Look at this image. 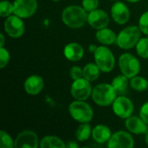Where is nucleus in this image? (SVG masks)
<instances>
[{
  "label": "nucleus",
  "instance_id": "7c9ffc66",
  "mask_svg": "<svg viewBox=\"0 0 148 148\" xmlns=\"http://www.w3.org/2000/svg\"><path fill=\"white\" fill-rule=\"evenodd\" d=\"M70 77L75 81L83 77V69L79 66H73L69 71Z\"/></svg>",
  "mask_w": 148,
  "mask_h": 148
},
{
  "label": "nucleus",
  "instance_id": "9d476101",
  "mask_svg": "<svg viewBox=\"0 0 148 148\" xmlns=\"http://www.w3.org/2000/svg\"><path fill=\"white\" fill-rule=\"evenodd\" d=\"M13 6V14L21 18H29L37 10V0H15Z\"/></svg>",
  "mask_w": 148,
  "mask_h": 148
},
{
  "label": "nucleus",
  "instance_id": "f03ea898",
  "mask_svg": "<svg viewBox=\"0 0 148 148\" xmlns=\"http://www.w3.org/2000/svg\"><path fill=\"white\" fill-rule=\"evenodd\" d=\"M91 96L95 104L101 107H108L116 99L117 92L112 84L100 83L93 88Z\"/></svg>",
  "mask_w": 148,
  "mask_h": 148
},
{
  "label": "nucleus",
  "instance_id": "a211bd4d",
  "mask_svg": "<svg viewBox=\"0 0 148 148\" xmlns=\"http://www.w3.org/2000/svg\"><path fill=\"white\" fill-rule=\"evenodd\" d=\"M112 136L110 128L106 125H97L93 128L92 137L94 140L97 143L103 144L109 140Z\"/></svg>",
  "mask_w": 148,
  "mask_h": 148
},
{
  "label": "nucleus",
  "instance_id": "c85d7f7f",
  "mask_svg": "<svg viewBox=\"0 0 148 148\" xmlns=\"http://www.w3.org/2000/svg\"><path fill=\"white\" fill-rule=\"evenodd\" d=\"M139 27L143 34L148 36V10L144 12L140 17Z\"/></svg>",
  "mask_w": 148,
  "mask_h": 148
},
{
  "label": "nucleus",
  "instance_id": "e433bc0d",
  "mask_svg": "<svg viewBox=\"0 0 148 148\" xmlns=\"http://www.w3.org/2000/svg\"><path fill=\"white\" fill-rule=\"evenodd\" d=\"M145 141H146V144L148 146V134H147L146 136V139H145Z\"/></svg>",
  "mask_w": 148,
  "mask_h": 148
},
{
  "label": "nucleus",
  "instance_id": "f704fd0d",
  "mask_svg": "<svg viewBox=\"0 0 148 148\" xmlns=\"http://www.w3.org/2000/svg\"><path fill=\"white\" fill-rule=\"evenodd\" d=\"M0 39H1V42H0V48H1V47H3V45H4V36H3V34L0 35Z\"/></svg>",
  "mask_w": 148,
  "mask_h": 148
},
{
  "label": "nucleus",
  "instance_id": "20e7f679",
  "mask_svg": "<svg viewBox=\"0 0 148 148\" xmlns=\"http://www.w3.org/2000/svg\"><path fill=\"white\" fill-rule=\"evenodd\" d=\"M69 112L71 117L80 123H89L94 116V111L89 104L84 101L76 100L69 106Z\"/></svg>",
  "mask_w": 148,
  "mask_h": 148
},
{
  "label": "nucleus",
  "instance_id": "393cba45",
  "mask_svg": "<svg viewBox=\"0 0 148 148\" xmlns=\"http://www.w3.org/2000/svg\"><path fill=\"white\" fill-rule=\"evenodd\" d=\"M136 52L143 59H148V37L140 38L136 44Z\"/></svg>",
  "mask_w": 148,
  "mask_h": 148
},
{
  "label": "nucleus",
  "instance_id": "6ab92c4d",
  "mask_svg": "<svg viewBox=\"0 0 148 148\" xmlns=\"http://www.w3.org/2000/svg\"><path fill=\"white\" fill-rule=\"evenodd\" d=\"M96 40L104 45H110L114 42H116L117 35L113 31V29L108 28H103L101 29H98L95 33Z\"/></svg>",
  "mask_w": 148,
  "mask_h": 148
},
{
  "label": "nucleus",
  "instance_id": "412c9836",
  "mask_svg": "<svg viewBox=\"0 0 148 148\" xmlns=\"http://www.w3.org/2000/svg\"><path fill=\"white\" fill-rule=\"evenodd\" d=\"M101 69L96 63H88L83 68V77L88 81L94 82L100 76Z\"/></svg>",
  "mask_w": 148,
  "mask_h": 148
},
{
  "label": "nucleus",
  "instance_id": "b1692460",
  "mask_svg": "<svg viewBox=\"0 0 148 148\" xmlns=\"http://www.w3.org/2000/svg\"><path fill=\"white\" fill-rule=\"evenodd\" d=\"M129 83L133 89L139 92H143L148 88V81L142 76H134Z\"/></svg>",
  "mask_w": 148,
  "mask_h": 148
},
{
  "label": "nucleus",
  "instance_id": "2eb2a0df",
  "mask_svg": "<svg viewBox=\"0 0 148 148\" xmlns=\"http://www.w3.org/2000/svg\"><path fill=\"white\" fill-rule=\"evenodd\" d=\"M44 87V82L42 77L37 75L29 76L24 82V90L28 95H36Z\"/></svg>",
  "mask_w": 148,
  "mask_h": 148
},
{
  "label": "nucleus",
  "instance_id": "a878e982",
  "mask_svg": "<svg viewBox=\"0 0 148 148\" xmlns=\"http://www.w3.org/2000/svg\"><path fill=\"white\" fill-rule=\"evenodd\" d=\"M0 147L12 148L15 147V141L12 140L11 136L5 131H0Z\"/></svg>",
  "mask_w": 148,
  "mask_h": 148
},
{
  "label": "nucleus",
  "instance_id": "7ed1b4c3",
  "mask_svg": "<svg viewBox=\"0 0 148 148\" xmlns=\"http://www.w3.org/2000/svg\"><path fill=\"white\" fill-rule=\"evenodd\" d=\"M141 33L142 32L140 27L134 25L127 26L118 34L116 43L121 49H130L136 46V44L141 38Z\"/></svg>",
  "mask_w": 148,
  "mask_h": 148
},
{
  "label": "nucleus",
  "instance_id": "423d86ee",
  "mask_svg": "<svg viewBox=\"0 0 148 148\" xmlns=\"http://www.w3.org/2000/svg\"><path fill=\"white\" fill-rule=\"evenodd\" d=\"M119 67L121 73L129 79L136 76L140 71V61L130 53H124L120 56Z\"/></svg>",
  "mask_w": 148,
  "mask_h": 148
},
{
  "label": "nucleus",
  "instance_id": "2f4dec72",
  "mask_svg": "<svg viewBox=\"0 0 148 148\" xmlns=\"http://www.w3.org/2000/svg\"><path fill=\"white\" fill-rule=\"evenodd\" d=\"M140 116L148 125V101L144 103L140 110Z\"/></svg>",
  "mask_w": 148,
  "mask_h": 148
},
{
  "label": "nucleus",
  "instance_id": "ddd939ff",
  "mask_svg": "<svg viewBox=\"0 0 148 148\" xmlns=\"http://www.w3.org/2000/svg\"><path fill=\"white\" fill-rule=\"evenodd\" d=\"M88 23L95 29H101L108 27L109 23V16L104 10L96 9L88 12Z\"/></svg>",
  "mask_w": 148,
  "mask_h": 148
},
{
  "label": "nucleus",
  "instance_id": "aec40b11",
  "mask_svg": "<svg viewBox=\"0 0 148 148\" xmlns=\"http://www.w3.org/2000/svg\"><path fill=\"white\" fill-rule=\"evenodd\" d=\"M39 147L42 148H65L66 145L58 137L45 136L40 140Z\"/></svg>",
  "mask_w": 148,
  "mask_h": 148
},
{
  "label": "nucleus",
  "instance_id": "1a4fd4ad",
  "mask_svg": "<svg viewBox=\"0 0 148 148\" xmlns=\"http://www.w3.org/2000/svg\"><path fill=\"white\" fill-rule=\"evenodd\" d=\"M113 111L114 114L121 119H127L132 116L134 107L132 101L126 96H119L116 97L114 101L113 102Z\"/></svg>",
  "mask_w": 148,
  "mask_h": 148
},
{
  "label": "nucleus",
  "instance_id": "4be33fe9",
  "mask_svg": "<svg viewBox=\"0 0 148 148\" xmlns=\"http://www.w3.org/2000/svg\"><path fill=\"white\" fill-rule=\"evenodd\" d=\"M128 79L129 78L124 75L123 74L121 75H117L114 78L112 82V86L114 87L117 94L122 95L127 91L128 84H130L129 83L130 82H128Z\"/></svg>",
  "mask_w": 148,
  "mask_h": 148
},
{
  "label": "nucleus",
  "instance_id": "4c0bfd02",
  "mask_svg": "<svg viewBox=\"0 0 148 148\" xmlns=\"http://www.w3.org/2000/svg\"><path fill=\"white\" fill-rule=\"evenodd\" d=\"M52 1H54V2H60V1H62V0H52Z\"/></svg>",
  "mask_w": 148,
  "mask_h": 148
},
{
  "label": "nucleus",
  "instance_id": "bb28decb",
  "mask_svg": "<svg viewBox=\"0 0 148 148\" xmlns=\"http://www.w3.org/2000/svg\"><path fill=\"white\" fill-rule=\"evenodd\" d=\"M14 11L13 3L8 0H3L0 3V16L3 17H8L12 15Z\"/></svg>",
  "mask_w": 148,
  "mask_h": 148
},
{
  "label": "nucleus",
  "instance_id": "58836bf2",
  "mask_svg": "<svg viewBox=\"0 0 148 148\" xmlns=\"http://www.w3.org/2000/svg\"><path fill=\"white\" fill-rule=\"evenodd\" d=\"M112 1H118V0H112Z\"/></svg>",
  "mask_w": 148,
  "mask_h": 148
},
{
  "label": "nucleus",
  "instance_id": "cd10ccee",
  "mask_svg": "<svg viewBox=\"0 0 148 148\" xmlns=\"http://www.w3.org/2000/svg\"><path fill=\"white\" fill-rule=\"evenodd\" d=\"M10 59V56L9 51L4 48V47H1L0 48V69H3L5 68Z\"/></svg>",
  "mask_w": 148,
  "mask_h": 148
},
{
  "label": "nucleus",
  "instance_id": "f257e3e1",
  "mask_svg": "<svg viewBox=\"0 0 148 148\" xmlns=\"http://www.w3.org/2000/svg\"><path fill=\"white\" fill-rule=\"evenodd\" d=\"M88 11L79 5H69L62 13V22L71 29L82 28L88 22Z\"/></svg>",
  "mask_w": 148,
  "mask_h": 148
},
{
  "label": "nucleus",
  "instance_id": "0eeeda50",
  "mask_svg": "<svg viewBox=\"0 0 148 148\" xmlns=\"http://www.w3.org/2000/svg\"><path fill=\"white\" fill-rule=\"evenodd\" d=\"M3 27L5 33L12 38L21 37L25 30V26L23 18L19 17L15 14L6 17Z\"/></svg>",
  "mask_w": 148,
  "mask_h": 148
},
{
  "label": "nucleus",
  "instance_id": "6e6552de",
  "mask_svg": "<svg viewBox=\"0 0 148 148\" xmlns=\"http://www.w3.org/2000/svg\"><path fill=\"white\" fill-rule=\"evenodd\" d=\"M92 86L90 82L84 77L75 80L70 88V93L75 100L85 101L92 95Z\"/></svg>",
  "mask_w": 148,
  "mask_h": 148
},
{
  "label": "nucleus",
  "instance_id": "39448f33",
  "mask_svg": "<svg viewBox=\"0 0 148 148\" xmlns=\"http://www.w3.org/2000/svg\"><path fill=\"white\" fill-rule=\"evenodd\" d=\"M95 62L101 71L108 73L112 71L115 65V58L112 51L106 46H99L94 53Z\"/></svg>",
  "mask_w": 148,
  "mask_h": 148
},
{
  "label": "nucleus",
  "instance_id": "473e14b6",
  "mask_svg": "<svg viewBox=\"0 0 148 148\" xmlns=\"http://www.w3.org/2000/svg\"><path fill=\"white\" fill-rule=\"evenodd\" d=\"M79 147L78 144L75 141H69L67 145H66V147L69 148H77Z\"/></svg>",
  "mask_w": 148,
  "mask_h": 148
},
{
  "label": "nucleus",
  "instance_id": "c756f323",
  "mask_svg": "<svg viewBox=\"0 0 148 148\" xmlns=\"http://www.w3.org/2000/svg\"><path fill=\"white\" fill-rule=\"evenodd\" d=\"M82 4L88 12H90L97 9L99 5V0H82Z\"/></svg>",
  "mask_w": 148,
  "mask_h": 148
},
{
  "label": "nucleus",
  "instance_id": "dca6fc26",
  "mask_svg": "<svg viewBox=\"0 0 148 148\" xmlns=\"http://www.w3.org/2000/svg\"><path fill=\"white\" fill-rule=\"evenodd\" d=\"M127 129L134 134H143L147 130V124L142 120V118L137 116H130L126 119L125 122Z\"/></svg>",
  "mask_w": 148,
  "mask_h": 148
},
{
  "label": "nucleus",
  "instance_id": "4468645a",
  "mask_svg": "<svg viewBox=\"0 0 148 148\" xmlns=\"http://www.w3.org/2000/svg\"><path fill=\"white\" fill-rule=\"evenodd\" d=\"M111 16L114 21L118 24H125L130 18V10L122 2L116 1L111 8Z\"/></svg>",
  "mask_w": 148,
  "mask_h": 148
},
{
  "label": "nucleus",
  "instance_id": "9b49d317",
  "mask_svg": "<svg viewBox=\"0 0 148 148\" xmlns=\"http://www.w3.org/2000/svg\"><path fill=\"white\" fill-rule=\"evenodd\" d=\"M134 141L132 135L125 131H118L112 134L108 141V147L110 148H132Z\"/></svg>",
  "mask_w": 148,
  "mask_h": 148
},
{
  "label": "nucleus",
  "instance_id": "f8f14e48",
  "mask_svg": "<svg viewBox=\"0 0 148 148\" xmlns=\"http://www.w3.org/2000/svg\"><path fill=\"white\" fill-rule=\"evenodd\" d=\"M40 141L38 140L37 134L30 130L23 131L16 136L15 140L16 148H37Z\"/></svg>",
  "mask_w": 148,
  "mask_h": 148
},
{
  "label": "nucleus",
  "instance_id": "5701e85b",
  "mask_svg": "<svg viewBox=\"0 0 148 148\" xmlns=\"http://www.w3.org/2000/svg\"><path fill=\"white\" fill-rule=\"evenodd\" d=\"M92 131L93 129L89 123H82L75 132V137L79 141L84 142L90 138L92 135Z\"/></svg>",
  "mask_w": 148,
  "mask_h": 148
},
{
  "label": "nucleus",
  "instance_id": "72a5a7b5",
  "mask_svg": "<svg viewBox=\"0 0 148 148\" xmlns=\"http://www.w3.org/2000/svg\"><path fill=\"white\" fill-rule=\"evenodd\" d=\"M97 46L96 45H95V44H90V46L88 47V49H89V51L90 52H93V53H95V51L97 49Z\"/></svg>",
  "mask_w": 148,
  "mask_h": 148
},
{
  "label": "nucleus",
  "instance_id": "c9c22d12",
  "mask_svg": "<svg viewBox=\"0 0 148 148\" xmlns=\"http://www.w3.org/2000/svg\"><path fill=\"white\" fill-rule=\"evenodd\" d=\"M126 1L130 2V3H136V2H138V1H140V0H126Z\"/></svg>",
  "mask_w": 148,
  "mask_h": 148
},
{
  "label": "nucleus",
  "instance_id": "f3484780",
  "mask_svg": "<svg viewBox=\"0 0 148 148\" xmlns=\"http://www.w3.org/2000/svg\"><path fill=\"white\" fill-rule=\"evenodd\" d=\"M63 53L69 61L78 62L84 56V49L77 42H70L64 47Z\"/></svg>",
  "mask_w": 148,
  "mask_h": 148
}]
</instances>
